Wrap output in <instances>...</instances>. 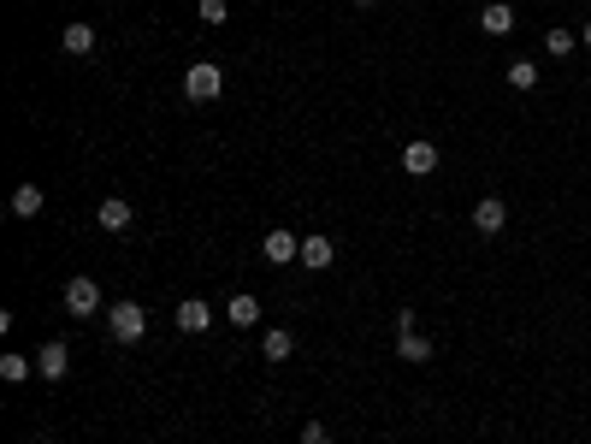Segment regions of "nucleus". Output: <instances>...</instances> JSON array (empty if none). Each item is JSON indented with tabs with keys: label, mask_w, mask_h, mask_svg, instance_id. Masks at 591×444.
Instances as JSON below:
<instances>
[{
	"label": "nucleus",
	"mask_w": 591,
	"mask_h": 444,
	"mask_svg": "<svg viewBox=\"0 0 591 444\" xmlns=\"http://www.w3.org/2000/svg\"><path fill=\"white\" fill-rule=\"evenodd\" d=\"M579 42H586V48H591V24H586V30H579Z\"/></svg>",
	"instance_id": "22"
},
{
	"label": "nucleus",
	"mask_w": 591,
	"mask_h": 444,
	"mask_svg": "<svg viewBox=\"0 0 591 444\" xmlns=\"http://www.w3.org/2000/svg\"><path fill=\"white\" fill-rule=\"evenodd\" d=\"M331 261H338V244H331V237H320V231L302 237V267H308V272H325Z\"/></svg>",
	"instance_id": "8"
},
{
	"label": "nucleus",
	"mask_w": 591,
	"mask_h": 444,
	"mask_svg": "<svg viewBox=\"0 0 591 444\" xmlns=\"http://www.w3.org/2000/svg\"><path fill=\"white\" fill-rule=\"evenodd\" d=\"M503 226H508V208H503V196H485V201L473 208V231H479V237H497Z\"/></svg>",
	"instance_id": "6"
},
{
	"label": "nucleus",
	"mask_w": 591,
	"mask_h": 444,
	"mask_svg": "<svg viewBox=\"0 0 591 444\" xmlns=\"http://www.w3.org/2000/svg\"><path fill=\"white\" fill-rule=\"evenodd\" d=\"M302 444H331V432H325L320 421H308V427H302Z\"/></svg>",
	"instance_id": "21"
},
{
	"label": "nucleus",
	"mask_w": 591,
	"mask_h": 444,
	"mask_svg": "<svg viewBox=\"0 0 591 444\" xmlns=\"http://www.w3.org/2000/svg\"><path fill=\"white\" fill-rule=\"evenodd\" d=\"M107 332H113L119 344H137L142 332H148V315H142V302H113V308H107Z\"/></svg>",
	"instance_id": "2"
},
{
	"label": "nucleus",
	"mask_w": 591,
	"mask_h": 444,
	"mask_svg": "<svg viewBox=\"0 0 591 444\" xmlns=\"http://www.w3.org/2000/svg\"><path fill=\"white\" fill-rule=\"evenodd\" d=\"M183 95L190 101H219L225 95V72H219L213 59H196V66L183 72Z\"/></svg>",
	"instance_id": "1"
},
{
	"label": "nucleus",
	"mask_w": 591,
	"mask_h": 444,
	"mask_svg": "<svg viewBox=\"0 0 591 444\" xmlns=\"http://www.w3.org/2000/svg\"><path fill=\"white\" fill-rule=\"evenodd\" d=\"M355 6H373V0H355Z\"/></svg>",
	"instance_id": "23"
},
{
	"label": "nucleus",
	"mask_w": 591,
	"mask_h": 444,
	"mask_svg": "<svg viewBox=\"0 0 591 444\" xmlns=\"http://www.w3.org/2000/svg\"><path fill=\"white\" fill-rule=\"evenodd\" d=\"M225 320H231V326H260V302H254L249 290H243V297H231Z\"/></svg>",
	"instance_id": "16"
},
{
	"label": "nucleus",
	"mask_w": 591,
	"mask_h": 444,
	"mask_svg": "<svg viewBox=\"0 0 591 444\" xmlns=\"http://www.w3.org/2000/svg\"><path fill=\"white\" fill-rule=\"evenodd\" d=\"M508 89H521V95L538 89V66H533V59H515V66H508Z\"/></svg>",
	"instance_id": "19"
},
{
	"label": "nucleus",
	"mask_w": 591,
	"mask_h": 444,
	"mask_svg": "<svg viewBox=\"0 0 591 444\" xmlns=\"http://www.w3.org/2000/svg\"><path fill=\"white\" fill-rule=\"evenodd\" d=\"M574 42H579V36H574V30H562V24H550V30H544V54H556V59L574 54Z\"/></svg>",
	"instance_id": "18"
},
{
	"label": "nucleus",
	"mask_w": 591,
	"mask_h": 444,
	"mask_svg": "<svg viewBox=\"0 0 591 444\" xmlns=\"http://www.w3.org/2000/svg\"><path fill=\"white\" fill-rule=\"evenodd\" d=\"M213 326V308L201 297H190V302H178V332H190V338H201V332Z\"/></svg>",
	"instance_id": "9"
},
{
	"label": "nucleus",
	"mask_w": 591,
	"mask_h": 444,
	"mask_svg": "<svg viewBox=\"0 0 591 444\" xmlns=\"http://www.w3.org/2000/svg\"><path fill=\"white\" fill-rule=\"evenodd\" d=\"M36 373H42V379H66V373H71V350L59 344V338H54V344H42V356H36Z\"/></svg>",
	"instance_id": "11"
},
{
	"label": "nucleus",
	"mask_w": 591,
	"mask_h": 444,
	"mask_svg": "<svg viewBox=\"0 0 591 444\" xmlns=\"http://www.w3.org/2000/svg\"><path fill=\"white\" fill-rule=\"evenodd\" d=\"M30 373H36V368H30V361L18 356V350H6V356H0V379H6V386H24Z\"/></svg>",
	"instance_id": "17"
},
{
	"label": "nucleus",
	"mask_w": 591,
	"mask_h": 444,
	"mask_svg": "<svg viewBox=\"0 0 591 444\" xmlns=\"http://www.w3.org/2000/svg\"><path fill=\"white\" fill-rule=\"evenodd\" d=\"M396 356L414 361V368H420V361H432V338L414 326V315H396Z\"/></svg>",
	"instance_id": "3"
},
{
	"label": "nucleus",
	"mask_w": 591,
	"mask_h": 444,
	"mask_svg": "<svg viewBox=\"0 0 591 444\" xmlns=\"http://www.w3.org/2000/svg\"><path fill=\"white\" fill-rule=\"evenodd\" d=\"M59 48H66V54H77V59L95 54V30H89V24H66V30H59Z\"/></svg>",
	"instance_id": "14"
},
{
	"label": "nucleus",
	"mask_w": 591,
	"mask_h": 444,
	"mask_svg": "<svg viewBox=\"0 0 591 444\" xmlns=\"http://www.w3.org/2000/svg\"><path fill=\"white\" fill-rule=\"evenodd\" d=\"M402 173H409V178H432V173H437V148L414 137V143L402 148Z\"/></svg>",
	"instance_id": "7"
},
{
	"label": "nucleus",
	"mask_w": 591,
	"mask_h": 444,
	"mask_svg": "<svg viewBox=\"0 0 591 444\" xmlns=\"http://www.w3.org/2000/svg\"><path fill=\"white\" fill-rule=\"evenodd\" d=\"M260 356H267V361H290V356H296V332L267 326V338H260Z\"/></svg>",
	"instance_id": "12"
},
{
	"label": "nucleus",
	"mask_w": 591,
	"mask_h": 444,
	"mask_svg": "<svg viewBox=\"0 0 591 444\" xmlns=\"http://www.w3.org/2000/svg\"><path fill=\"white\" fill-rule=\"evenodd\" d=\"M42 201H48L42 184H18V190H13V214H18V219H36V214H42Z\"/></svg>",
	"instance_id": "15"
},
{
	"label": "nucleus",
	"mask_w": 591,
	"mask_h": 444,
	"mask_svg": "<svg viewBox=\"0 0 591 444\" xmlns=\"http://www.w3.org/2000/svg\"><path fill=\"white\" fill-rule=\"evenodd\" d=\"M130 219H137V214H130L125 196H107V201L95 208V226H101V231H130Z\"/></svg>",
	"instance_id": "10"
},
{
	"label": "nucleus",
	"mask_w": 591,
	"mask_h": 444,
	"mask_svg": "<svg viewBox=\"0 0 591 444\" xmlns=\"http://www.w3.org/2000/svg\"><path fill=\"white\" fill-rule=\"evenodd\" d=\"M201 24H225V0H201Z\"/></svg>",
	"instance_id": "20"
},
{
	"label": "nucleus",
	"mask_w": 591,
	"mask_h": 444,
	"mask_svg": "<svg viewBox=\"0 0 591 444\" xmlns=\"http://www.w3.org/2000/svg\"><path fill=\"white\" fill-rule=\"evenodd\" d=\"M95 308H101V285H95V279H84V272H77V279H66V315L89 320Z\"/></svg>",
	"instance_id": "4"
},
{
	"label": "nucleus",
	"mask_w": 591,
	"mask_h": 444,
	"mask_svg": "<svg viewBox=\"0 0 591 444\" xmlns=\"http://www.w3.org/2000/svg\"><path fill=\"white\" fill-rule=\"evenodd\" d=\"M260 255H267L272 267H284V261H302V237H296V231H284V226H272L267 237H260Z\"/></svg>",
	"instance_id": "5"
},
{
	"label": "nucleus",
	"mask_w": 591,
	"mask_h": 444,
	"mask_svg": "<svg viewBox=\"0 0 591 444\" xmlns=\"http://www.w3.org/2000/svg\"><path fill=\"white\" fill-rule=\"evenodd\" d=\"M479 24H485V36H508V30H515V6H508V0H491V6L479 13Z\"/></svg>",
	"instance_id": "13"
}]
</instances>
